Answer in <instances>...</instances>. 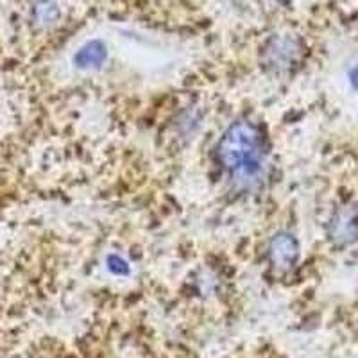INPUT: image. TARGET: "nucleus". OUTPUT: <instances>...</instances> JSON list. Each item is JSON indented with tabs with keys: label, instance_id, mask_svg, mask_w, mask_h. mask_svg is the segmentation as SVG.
<instances>
[{
	"label": "nucleus",
	"instance_id": "7ed1b4c3",
	"mask_svg": "<svg viewBox=\"0 0 358 358\" xmlns=\"http://www.w3.org/2000/svg\"><path fill=\"white\" fill-rule=\"evenodd\" d=\"M328 235L337 245H350L358 238V208L344 204L334 213L328 224Z\"/></svg>",
	"mask_w": 358,
	"mask_h": 358
},
{
	"label": "nucleus",
	"instance_id": "39448f33",
	"mask_svg": "<svg viewBox=\"0 0 358 358\" xmlns=\"http://www.w3.org/2000/svg\"><path fill=\"white\" fill-rule=\"evenodd\" d=\"M106 45L99 40H94L88 41L85 47L79 49V52L73 57V62L79 69H97V66L106 62Z\"/></svg>",
	"mask_w": 358,
	"mask_h": 358
},
{
	"label": "nucleus",
	"instance_id": "423d86ee",
	"mask_svg": "<svg viewBox=\"0 0 358 358\" xmlns=\"http://www.w3.org/2000/svg\"><path fill=\"white\" fill-rule=\"evenodd\" d=\"M351 83H353L355 88L358 90V66L357 69H353V72H351Z\"/></svg>",
	"mask_w": 358,
	"mask_h": 358
},
{
	"label": "nucleus",
	"instance_id": "20e7f679",
	"mask_svg": "<svg viewBox=\"0 0 358 358\" xmlns=\"http://www.w3.org/2000/svg\"><path fill=\"white\" fill-rule=\"evenodd\" d=\"M299 257V245H297L296 236L287 231H280L273 236L268 244V260L271 265L278 271H289L296 265Z\"/></svg>",
	"mask_w": 358,
	"mask_h": 358
},
{
	"label": "nucleus",
	"instance_id": "f03ea898",
	"mask_svg": "<svg viewBox=\"0 0 358 358\" xmlns=\"http://www.w3.org/2000/svg\"><path fill=\"white\" fill-rule=\"evenodd\" d=\"M299 43L290 36H274L262 50V65L274 73H285L299 59Z\"/></svg>",
	"mask_w": 358,
	"mask_h": 358
},
{
	"label": "nucleus",
	"instance_id": "f257e3e1",
	"mask_svg": "<svg viewBox=\"0 0 358 358\" xmlns=\"http://www.w3.org/2000/svg\"><path fill=\"white\" fill-rule=\"evenodd\" d=\"M268 147L265 134L251 120H236L224 131L217 143L220 169L238 185L257 183L267 165Z\"/></svg>",
	"mask_w": 358,
	"mask_h": 358
}]
</instances>
